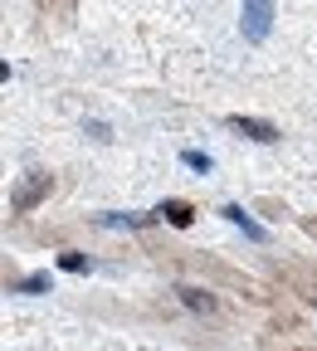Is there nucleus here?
Returning <instances> with one entry per match:
<instances>
[{
    "label": "nucleus",
    "mask_w": 317,
    "mask_h": 351,
    "mask_svg": "<svg viewBox=\"0 0 317 351\" xmlns=\"http://www.w3.org/2000/svg\"><path fill=\"white\" fill-rule=\"evenodd\" d=\"M44 288H49V278H44V274H30V278H20V283H15V293H30V298H34V293H44Z\"/></svg>",
    "instance_id": "obj_5"
},
{
    "label": "nucleus",
    "mask_w": 317,
    "mask_h": 351,
    "mask_svg": "<svg viewBox=\"0 0 317 351\" xmlns=\"http://www.w3.org/2000/svg\"><path fill=\"white\" fill-rule=\"evenodd\" d=\"M268 25H274V5H268V0H244V34L263 39Z\"/></svg>",
    "instance_id": "obj_1"
},
{
    "label": "nucleus",
    "mask_w": 317,
    "mask_h": 351,
    "mask_svg": "<svg viewBox=\"0 0 317 351\" xmlns=\"http://www.w3.org/2000/svg\"><path fill=\"white\" fill-rule=\"evenodd\" d=\"M161 219H171L176 230H186L196 215H191V205H186V200H166V205H161Z\"/></svg>",
    "instance_id": "obj_3"
},
{
    "label": "nucleus",
    "mask_w": 317,
    "mask_h": 351,
    "mask_svg": "<svg viewBox=\"0 0 317 351\" xmlns=\"http://www.w3.org/2000/svg\"><path fill=\"white\" fill-rule=\"evenodd\" d=\"M235 127L244 132V137H254V142H279V127H274V122H259V117H235Z\"/></svg>",
    "instance_id": "obj_2"
},
{
    "label": "nucleus",
    "mask_w": 317,
    "mask_h": 351,
    "mask_svg": "<svg viewBox=\"0 0 317 351\" xmlns=\"http://www.w3.org/2000/svg\"><path fill=\"white\" fill-rule=\"evenodd\" d=\"M59 263H64V269H69V274H88V258H83V254H64Z\"/></svg>",
    "instance_id": "obj_6"
},
{
    "label": "nucleus",
    "mask_w": 317,
    "mask_h": 351,
    "mask_svg": "<svg viewBox=\"0 0 317 351\" xmlns=\"http://www.w3.org/2000/svg\"><path fill=\"white\" fill-rule=\"evenodd\" d=\"M186 166H191V171H210V156H205V152H186Z\"/></svg>",
    "instance_id": "obj_8"
},
{
    "label": "nucleus",
    "mask_w": 317,
    "mask_h": 351,
    "mask_svg": "<svg viewBox=\"0 0 317 351\" xmlns=\"http://www.w3.org/2000/svg\"><path fill=\"white\" fill-rule=\"evenodd\" d=\"M224 215H230V219H235V225H239V230H249V239H263V230L254 225V219H249V215H244L239 205H224Z\"/></svg>",
    "instance_id": "obj_4"
},
{
    "label": "nucleus",
    "mask_w": 317,
    "mask_h": 351,
    "mask_svg": "<svg viewBox=\"0 0 317 351\" xmlns=\"http://www.w3.org/2000/svg\"><path fill=\"white\" fill-rule=\"evenodd\" d=\"M180 298H186L191 307H200V313H210V307H215V302H210L205 293H196V288H186V293H180Z\"/></svg>",
    "instance_id": "obj_7"
}]
</instances>
